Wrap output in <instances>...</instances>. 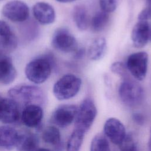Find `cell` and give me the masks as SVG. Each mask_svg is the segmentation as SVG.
Wrapping results in <instances>:
<instances>
[{
    "mask_svg": "<svg viewBox=\"0 0 151 151\" xmlns=\"http://www.w3.org/2000/svg\"><path fill=\"white\" fill-rule=\"evenodd\" d=\"M9 98L14 100L18 105L25 107L29 104L41 106L44 100L42 90L38 87L32 85H18L8 91Z\"/></svg>",
    "mask_w": 151,
    "mask_h": 151,
    "instance_id": "6da1fadb",
    "label": "cell"
},
{
    "mask_svg": "<svg viewBox=\"0 0 151 151\" xmlns=\"http://www.w3.org/2000/svg\"><path fill=\"white\" fill-rule=\"evenodd\" d=\"M52 62L49 57L37 58L28 63L25 69L27 78L31 82L39 84L45 82L50 76Z\"/></svg>",
    "mask_w": 151,
    "mask_h": 151,
    "instance_id": "7a4b0ae2",
    "label": "cell"
},
{
    "mask_svg": "<svg viewBox=\"0 0 151 151\" xmlns=\"http://www.w3.org/2000/svg\"><path fill=\"white\" fill-rule=\"evenodd\" d=\"M81 83V80L76 75L65 74L54 84L52 88L53 94L59 100L70 99L78 93Z\"/></svg>",
    "mask_w": 151,
    "mask_h": 151,
    "instance_id": "3957f363",
    "label": "cell"
},
{
    "mask_svg": "<svg viewBox=\"0 0 151 151\" xmlns=\"http://www.w3.org/2000/svg\"><path fill=\"white\" fill-rule=\"evenodd\" d=\"M97 115V109L90 98L82 101L78 107L75 119L74 129L86 133L92 126Z\"/></svg>",
    "mask_w": 151,
    "mask_h": 151,
    "instance_id": "277c9868",
    "label": "cell"
},
{
    "mask_svg": "<svg viewBox=\"0 0 151 151\" xmlns=\"http://www.w3.org/2000/svg\"><path fill=\"white\" fill-rule=\"evenodd\" d=\"M119 95L126 105L136 107L142 102L144 92L142 87L137 83L126 78L119 86Z\"/></svg>",
    "mask_w": 151,
    "mask_h": 151,
    "instance_id": "5b68a950",
    "label": "cell"
},
{
    "mask_svg": "<svg viewBox=\"0 0 151 151\" xmlns=\"http://www.w3.org/2000/svg\"><path fill=\"white\" fill-rule=\"evenodd\" d=\"M148 66V54L145 51H139L130 54L127 58L126 67L132 76L142 81L146 77Z\"/></svg>",
    "mask_w": 151,
    "mask_h": 151,
    "instance_id": "8992f818",
    "label": "cell"
},
{
    "mask_svg": "<svg viewBox=\"0 0 151 151\" xmlns=\"http://www.w3.org/2000/svg\"><path fill=\"white\" fill-rule=\"evenodd\" d=\"M51 44L54 48L65 53L75 52L77 49L76 38L65 28H60L55 31Z\"/></svg>",
    "mask_w": 151,
    "mask_h": 151,
    "instance_id": "52a82bcc",
    "label": "cell"
},
{
    "mask_svg": "<svg viewBox=\"0 0 151 151\" xmlns=\"http://www.w3.org/2000/svg\"><path fill=\"white\" fill-rule=\"evenodd\" d=\"M2 13L7 19L13 22H23L29 17V8L27 4L20 0H12L2 8Z\"/></svg>",
    "mask_w": 151,
    "mask_h": 151,
    "instance_id": "ba28073f",
    "label": "cell"
},
{
    "mask_svg": "<svg viewBox=\"0 0 151 151\" xmlns=\"http://www.w3.org/2000/svg\"><path fill=\"white\" fill-rule=\"evenodd\" d=\"M78 107L74 104H63L58 106L52 113L51 121L60 127H66L75 120Z\"/></svg>",
    "mask_w": 151,
    "mask_h": 151,
    "instance_id": "9c48e42d",
    "label": "cell"
},
{
    "mask_svg": "<svg viewBox=\"0 0 151 151\" xmlns=\"http://www.w3.org/2000/svg\"><path fill=\"white\" fill-rule=\"evenodd\" d=\"M20 117L19 105L11 98L0 96V121L7 125L14 124Z\"/></svg>",
    "mask_w": 151,
    "mask_h": 151,
    "instance_id": "30bf717a",
    "label": "cell"
},
{
    "mask_svg": "<svg viewBox=\"0 0 151 151\" xmlns=\"http://www.w3.org/2000/svg\"><path fill=\"white\" fill-rule=\"evenodd\" d=\"M104 132L106 136L114 145H119L126 135L124 124L117 119L110 117L104 125Z\"/></svg>",
    "mask_w": 151,
    "mask_h": 151,
    "instance_id": "8fae6325",
    "label": "cell"
},
{
    "mask_svg": "<svg viewBox=\"0 0 151 151\" xmlns=\"http://www.w3.org/2000/svg\"><path fill=\"white\" fill-rule=\"evenodd\" d=\"M43 110L38 104H29L24 107L21 114L22 123L29 128L38 127L43 119Z\"/></svg>",
    "mask_w": 151,
    "mask_h": 151,
    "instance_id": "7c38bea8",
    "label": "cell"
},
{
    "mask_svg": "<svg viewBox=\"0 0 151 151\" xmlns=\"http://www.w3.org/2000/svg\"><path fill=\"white\" fill-rule=\"evenodd\" d=\"M149 24L146 21H140L134 25L132 33L131 39L134 47L137 48L144 47L149 40Z\"/></svg>",
    "mask_w": 151,
    "mask_h": 151,
    "instance_id": "4fadbf2b",
    "label": "cell"
},
{
    "mask_svg": "<svg viewBox=\"0 0 151 151\" xmlns=\"http://www.w3.org/2000/svg\"><path fill=\"white\" fill-rule=\"evenodd\" d=\"M17 74L12 59L0 51V83L5 85L11 84L15 80Z\"/></svg>",
    "mask_w": 151,
    "mask_h": 151,
    "instance_id": "5bb4252c",
    "label": "cell"
},
{
    "mask_svg": "<svg viewBox=\"0 0 151 151\" xmlns=\"http://www.w3.org/2000/svg\"><path fill=\"white\" fill-rule=\"evenodd\" d=\"M35 18L41 24H52L55 19V12L53 7L45 2H37L32 8Z\"/></svg>",
    "mask_w": 151,
    "mask_h": 151,
    "instance_id": "9a60e30c",
    "label": "cell"
},
{
    "mask_svg": "<svg viewBox=\"0 0 151 151\" xmlns=\"http://www.w3.org/2000/svg\"><path fill=\"white\" fill-rule=\"evenodd\" d=\"M38 144L39 139L36 134L29 131L18 132L15 145L18 151H35Z\"/></svg>",
    "mask_w": 151,
    "mask_h": 151,
    "instance_id": "2e32d148",
    "label": "cell"
},
{
    "mask_svg": "<svg viewBox=\"0 0 151 151\" xmlns=\"http://www.w3.org/2000/svg\"><path fill=\"white\" fill-rule=\"evenodd\" d=\"M18 132L9 125L0 126V146L6 150L15 147Z\"/></svg>",
    "mask_w": 151,
    "mask_h": 151,
    "instance_id": "e0dca14e",
    "label": "cell"
},
{
    "mask_svg": "<svg viewBox=\"0 0 151 151\" xmlns=\"http://www.w3.org/2000/svg\"><path fill=\"white\" fill-rule=\"evenodd\" d=\"M17 45V40L11 29L5 21L0 20V46L6 50H14Z\"/></svg>",
    "mask_w": 151,
    "mask_h": 151,
    "instance_id": "ac0fdd59",
    "label": "cell"
},
{
    "mask_svg": "<svg viewBox=\"0 0 151 151\" xmlns=\"http://www.w3.org/2000/svg\"><path fill=\"white\" fill-rule=\"evenodd\" d=\"M42 140L53 146L56 151H61L63 148L61 134L59 129L54 126H48L44 129L42 133Z\"/></svg>",
    "mask_w": 151,
    "mask_h": 151,
    "instance_id": "d6986e66",
    "label": "cell"
},
{
    "mask_svg": "<svg viewBox=\"0 0 151 151\" xmlns=\"http://www.w3.org/2000/svg\"><path fill=\"white\" fill-rule=\"evenodd\" d=\"M107 50L106 40L103 37L96 38L89 46L87 50V55L92 61H97L101 59Z\"/></svg>",
    "mask_w": 151,
    "mask_h": 151,
    "instance_id": "ffe728a7",
    "label": "cell"
},
{
    "mask_svg": "<svg viewBox=\"0 0 151 151\" xmlns=\"http://www.w3.org/2000/svg\"><path fill=\"white\" fill-rule=\"evenodd\" d=\"M73 19L77 27L81 30H86L89 25V18L86 8L83 5H77L73 12Z\"/></svg>",
    "mask_w": 151,
    "mask_h": 151,
    "instance_id": "44dd1931",
    "label": "cell"
},
{
    "mask_svg": "<svg viewBox=\"0 0 151 151\" xmlns=\"http://www.w3.org/2000/svg\"><path fill=\"white\" fill-rule=\"evenodd\" d=\"M85 134L74 129L68 140L66 146L67 151H80Z\"/></svg>",
    "mask_w": 151,
    "mask_h": 151,
    "instance_id": "7402d4cb",
    "label": "cell"
},
{
    "mask_svg": "<svg viewBox=\"0 0 151 151\" xmlns=\"http://www.w3.org/2000/svg\"><path fill=\"white\" fill-rule=\"evenodd\" d=\"M109 21V14L103 11L97 12L92 18L90 24L91 29L94 32L102 31L107 25Z\"/></svg>",
    "mask_w": 151,
    "mask_h": 151,
    "instance_id": "603a6c76",
    "label": "cell"
},
{
    "mask_svg": "<svg viewBox=\"0 0 151 151\" xmlns=\"http://www.w3.org/2000/svg\"><path fill=\"white\" fill-rule=\"evenodd\" d=\"M90 151H110L109 143L105 136L96 134L91 140Z\"/></svg>",
    "mask_w": 151,
    "mask_h": 151,
    "instance_id": "cb8c5ba5",
    "label": "cell"
},
{
    "mask_svg": "<svg viewBox=\"0 0 151 151\" xmlns=\"http://www.w3.org/2000/svg\"><path fill=\"white\" fill-rule=\"evenodd\" d=\"M119 146L120 151H138L137 144L131 133L126 134Z\"/></svg>",
    "mask_w": 151,
    "mask_h": 151,
    "instance_id": "d4e9b609",
    "label": "cell"
},
{
    "mask_svg": "<svg viewBox=\"0 0 151 151\" xmlns=\"http://www.w3.org/2000/svg\"><path fill=\"white\" fill-rule=\"evenodd\" d=\"M118 0H100V6L101 11L110 13L113 12L117 8Z\"/></svg>",
    "mask_w": 151,
    "mask_h": 151,
    "instance_id": "484cf974",
    "label": "cell"
},
{
    "mask_svg": "<svg viewBox=\"0 0 151 151\" xmlns=\"http://www.w3.org/2000/svg\"><path fill=\"white\" fill-rule=\"evenodd\" d=\"M111 71L119 76L124 77L127 74V68L122 62H115L110 67Z\"/></svg>",
    "mask_w": 151,
    "mask_h": 151,
    "instance_id": "4316f807",
    "label": "cell"
},
{
    "mask_svg": "<svg viewBox=\"0 0 151 151\" xmlns=\"http://www.w3.org/2000/svg\"><path fill=\"white\" fill-rule=\"evenodd\" d=\"M146 7L138 15V20L146 21L151 19V0H146Z\"/></svg>",
    "mask_w": 151,
    "mask_h": 151,
    "instance_id": "83f0119b",
    "label": "cell"
},
{
    "mask_svg": "<svg viewBox=\"0 0 151 151\" xmlns=\"http://www.w3.org/2000/svg\"><path fill=\"white\" fill-rule=\"evenodd\" d=\"M133 119L134 122L138 124H143L145 122V118L143 116L139 113H135L133 115Z\"/></svg>",
    "mask_w": 151,
    "mask_h": 151,
    "instance_id": "f1b7e54d",
    "label": "cell"
},
{
    "mask_svg": "<svg viewBox=\"0 0 151 151\" xmlns=\"http://www.w3.org/2000/svg\"><path fill=\"white\" fill-rule=\"evenodd\" d=\"M85 54V50L83 48H80V49H77L76 51H75V57L76 58H80Z\"/></svg>",
    "mask_w": 151,
    "mask_h": 151,
    "instance_id": "f546056e",
    "label": "cell"
},
{
    "mask_svg": "<svg viewBox=\"0 0 151 151\" xmlns=\"http://www.w3.org/2000/svg\"><path fill=\"white\" fill-rule=\"evenodd\" d=\"M56 1L58 2H62V3H68V2H73L76 0H56Z\"/></svg>",
    "mask_w": 151,
    "mask_h": 151,
    "instance_id": "4dcf8cb0",
    "label": "cell"
},
{
    "mask_svg": "<svg viewBox=\"0 0 151 151\" xmlns=\"http://www.w3.org/2000/svg\"><path fill=\"white\" fill-rule=\"evenodd\" d=\"M35 151H52V150L47 148H38Z\"/></svg>",
    "mask_w": 151,
    "mask_h": 151,
    "instance_id": "1f68e13d",
    "label": "cell"
},
{
    "mask_svg": "<svg viewBox=\"0 0 151 151\" xmlns=\"http://www.w3.org/2000/svg\"><path fill=\"white\" fill-rule=\"evenodd\" d=\"M149 151H151V129H150V137H149Z\"/></svg>",
    "mask_w": 151,
    "mask_h": 151,
    "instance_id": "d6a6232c",
    "label": "cell"
}]
</instances>
